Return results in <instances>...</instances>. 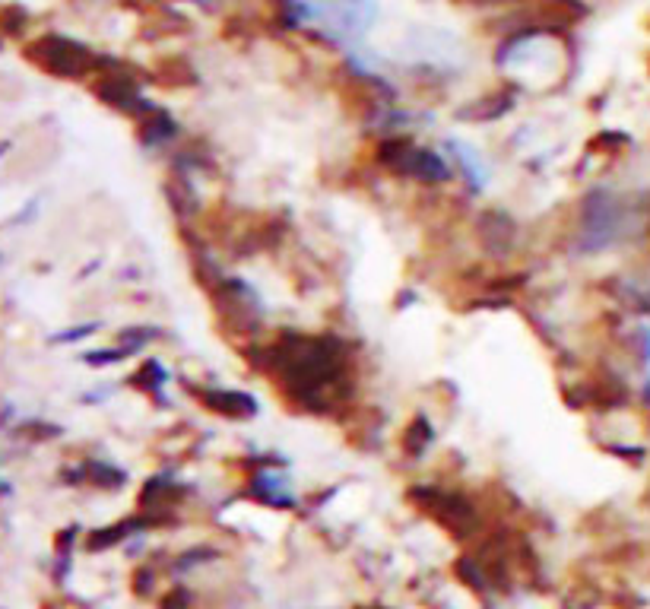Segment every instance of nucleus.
<instances>
[{"mask_svg":"<svg viewBox=\"0 0 650 609\" xmlns=\"http://www.w3.org/2000/svg\"><path fill=\"white\" fill-rule=\"evenodd\" d=\"M29 58L39 67L58 73V77H83V73L92 67V54L77 42L61 39V35L39 39L29 48Z\"/></svg>","mask_w":650,"mask_h":609,"instance_id":"obj_1","label":"nucleus"}]
</instances>
